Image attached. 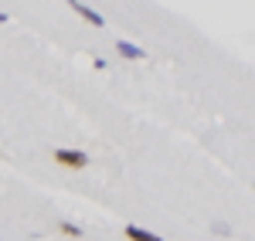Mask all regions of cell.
<instances>
[{
    "label": "cell",
    "mask_w": 255,
    "mask_h": 241,
    "mask_svg": "<svg viewBox=\"0 0 255 241\" xmlns=\"http://www.w3.org/2000/svg\"><path fill=\"white\" fill-rule=\"evenodd\" d=\"M51 157H55V163L68 166V170H82V166H89V157H85L82 150H55Z\"/></svg>",
    "instance_id": "6da1fadb"
},
{
    "label": "cell",
    "mask_w": 255,
    "mask_h": 241,
    "mask_svg": "<svg viewBox=\"0 0 255 241\" xmlns=\"http://www.w3.org/2000/svg\"><path fill=\"white\" fill-rule=\"evenodd\" d=\"M65 3H68V7H72V10H75V14H79L82 20H89L92 27H106V20L99 17V14H96V10H92V7H85L82 0H65Z\"/></svg>",
    "instance_id": "7a4b0ae2"
},
{
    "label": "cell",
    "mask_w": 255,
    "mask_h": 241,
    "mask_svg": "<svg viewBox=\"0 0 255 241\" xmlns=\"http://www.w3.org/2000/svg\"><path fill=\"white\" fill-rule=\"evenodd\" d=\"M116 51L123 55V58H129V61H139V58H146V51L139 48V44H133V41H116Z\"/></svg>",
    "instance_id": "3957f363"
},
{
    "label": "cell",
    "mask_w": 255,
    "mask_h": 241,
    "mask_svg": "<svg viewBox=\"0 0 255 241\" xmlns=\"http://www.w3.org/2000/svg\"><path fill=\"white\" fill-rule=\"evenodd\" d=\"M126 238L129 241H163V238H157V235H150L146 228H136V224H126Z\"/></svg>",
    "instance_id": "277c9868"
},
{
    "label": "cell",
    "mask_w": 255,
    "mask_h": 241,
    "mask_svg": "<svg viewBox=\"0 0 255 241\" xmlns=\"http://www.w3.org/2000/svg\"><path fill=\"white\" fill-rule=\"evenodd\" d=\"M61 235H68V238H82V228L72 221H61Z\"/></svg>",
    "instance_id": "5b68a950"
}]
</instances>
